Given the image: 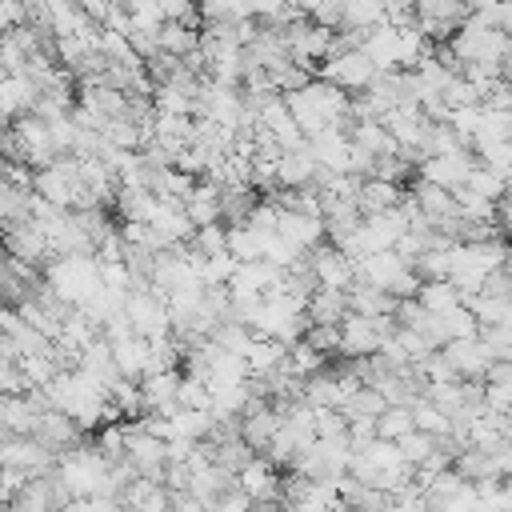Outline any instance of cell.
<instances>
[{"instance_id": "cell-1", "label": "cell", "mask_w": 512, "mask_h": 512, "mask_svg": "<svg viewBox=\"0 0 512 512\" xmlns=\"http://www.w3.org/2000/svg\"><path fill=\"white\" fill-rule=\"evenodd\" d=\"M396 332V316L392 312H376V316H364V312H344L340 320V356H368L376 352L388 336Z\"/></svg>"}, {"instance_id": "cell-2", "label": "cell", "mask_w": 512, "mask_h": 512, "mask_svg": "<svg viewBox=\"0 0 512 512\" xmlns=\"http://www.w3.org/2000/svg\"><path fill=\"white\" fill-rule=\"evenodd\" d=\"M324 68H320V76L324 80H332V84H340L344 92H360V88H368L372 84V76L380 72L368 56H364V48L356 44V48H344V52H336V56H328V60H320Z\"/></svg>"}, {"instance_id": "cell-3", "label": "cell", "mask_w": 512, "mask_h": 512, "mask_svg": "<svg viewBox=\"0 0 512 512\" xmlns=\"http://www.w3.org/2000/svg\"><path fill=\"white\" fill-rule=\"evenodd\" d=\"M440 352H444V360L456 368L460 380H484V368L496 360L492 348H488V340H484L480 332H476V336H452V340L440 344Z\"/></svg>"}, {"instance_id": "cell-4", "label": "cell", "mask_w": 512, "mask_h": 512, "mask_svg": "<svg viewBox=\"0 0 512 512\" xmlns=\"http://www.w3.org/2000/svg\"><path fill=\"white\" fill-rule=\"evenodd\" d=\"M476 164V152L472 148H448V152H436V156H424L416 164V176L420 180H432V184H444V188H456L468 180Z\"/></svg>"}, {"instance_id": "cell-5", "label": "cell", "mask_w": 512, "mask_h": 512, "mask_svg": "<svg viewBox=\"0 0 512 512\" xmlns=\"http://www.w3.org/2000/svg\"><path fill=\"white\" fill-rule=\"evenodd\" d=\"M36 80L24 72H0V120H16L36 108Z\"/></svg>"}, {"instance_id": "cell-6", "label": "cell", "mask_w": 512, "mask_h": 512, "mask_svg": "<svg viewBox=\"0 0 512 512\" xmlns=\"http://www.w3.org/2000/svg\"><path fill=\"white\" fill-rule=\"evenodd\" d=\"M276 232H280L284 240H292L300 252H308L312 244H320V240H324V216L304 212V208H280Z\"/></svg>"}, {"instance_id": "cell-7", "label": "cell", "mask_w": 512, "mask_h": 512, "mask_svg": "<svg viewBox=\"0 0 512 512\" xmlns=\"http://www.w3.org/2000/svg\"><path fill=\"white\" fill-rule=\"evenodd\" d=\"M360 48H364V56H368L376 68H400V28H396V24L380 20V24L364 28Z\"/></svg>"}, {"instance_id": "cell-8", "label": "cell", "mask_w": 512, "mask_h": 512, "mask_svg": "<svg viewBox=\"0 0 512 512\" xmlns=\"http://www.w3.org/2000/svg\"><path fill=\"white\" fill-rule=\"evenodd\" d=\"M108 348H112V364H116V372H120V376H132V380H140V376H144V368H148V340H144L140 332L112 336V340H108Z\"/></svg>"}, {"instance_id": "cell-9", "label": "cell", "mask_w": 512, "mask_h": 512, "mask_svg": "<svg viewBox=\"0 0 512 512\" xmlns=\"http://www.w3.org/2000/svg\"><path fill=\"white\" fill-rule=\"evenodd\" d=\"M200 24H192V20H160V28H156V40H160V52H168V56H188V52H196L200 48V32H196Z\"/></svg>"}, {"instance_id": "cell-10", "label": "cell", "mask_w": 512, "mask_h": 512, "mask_svg": "<svg viewBox=\"0 0 512 512\" xmlns=\"http://www.w3.org/2000/svg\"><path fill=\"white\" fill-rule=\"evenodd\" d=\"M304 312H308V320L312 324H340L344 320V312H348V292L344 288H312V296H308V304H304Z\"/></svg>"}, {"instance_id": "cell-11", "label": "cell", "mask_w": 512, "mask_h": 512, "mask_svg": "<svg viewBox=\"0 0 512 512\" xmlns=\"http://www.w3.org/2000/svg\"><path fill=\"white\" fill-rule=\"evenodd\" d=\"M400 196H404V188H400L396 180H384V176H364V180H360V192H356V204H360V212L368 216V212H380V208L400 204Z\"/></svg>"}, {"instance_id": "cell-12", "label": "cell", "mask_w": 512, "mask_h": 512, "mask_svg": "<svg viewBox=\"0 0 512 512\" xmlns=\"http://www.w3.org/2000/svg\"><path fill=\"white\" fill-rule=\"evenodd\" d=\"M416 300H420L428 312H440V308H452V304H460V292H456V284H452L448 276H440V280H420V288H416Z\"/></svg>"}, {"instance_id": "cell-13", "label": "cell", "mask_w": 512, "mask_h": 512, "mask_svg": "<svg viewBox=\"0 0 512 512\" xmlns=\"http://www.w3.org/2000/svg\"><path fill=\"white\" fill-rule=\"evenodd\" d=\"M436 440H440V436H432V432H424V428H408L404 436H396V448H400L404 464L416 468L420 460H428V456L436 452Z\"/></svg>"}, {"instance_id": "cell-14", "label": "cell", "mask_w": 512, "mask_h": 512, "mask_svg": "<svg viewBox=\"0 0 512 512\" xmlns=\"http://www.w3.org/2000/svg\"><path fill=\"white\" fill-rule=\"evenodd\" d=\"M384 20V0H344V20L340 28H372Z\"/></svg>"}, {"instance_id": "cell-15", "label": "cell", "mask_w": 512, "mask_h": 512, "mask_svg": "<svg viewBox=\"0 0 512 512\" xmlns=\"http://www.w3.org/2000/svg\"><path fill=\"white\" fill-rule=\"evenodd\" d=\"M408 428H416L408 404H388V408L376 416V436H384V440H396V436H404Z\"/></svg>"}, {"instance_id": "cell-16", "label": "cell", "mask_w": 512, "mask_h": 512, "mask_svg": "<svg viewBox=\"0 0 512 512\" xmlns=\"http://www.w3.org/2000/svg\"><path fill=\"white\" fill-rule=\"evenodd\" d=\"M472 192H480V196H488V200H500L504 196V176L496 172V168H488V164H472V172H468V180H464Z\"/></svg>"}, {"instance_id": "cell-17", "label": "cell", "mask_w": 512, "mask_h": 512, "mask_svg": "<svg viewBox=\"0 0 512 512\" xmlns=\"http://www.w3.org/2000/svg\"><path fill=\"white\" fill-rule=\"evenodd\" d=\"M496 224H500L504 240H512V200H508V196L496 200Z\"/></svg>"}, {"instance_id": "cell-18", "label": "cell", "mask_w": 512, "mask_h": 512, "mask_svg": "<svg viewBox=\"0 0 512 512\" xmlns=\"http://www.w3.org/2000/svg\"><path fill=\"white\" fill-rule=\"evenodd\" d=\"M500 80H508V84H512V52H504V56H500Z\"/></svg>"}, {"instance_id": "cell-19", "label": "cell", "mask_w": 512, "mask_h": 512, "mask_svg": "<svg viewBox=\"0 0 512 512\" xmlns=\"http://www.w3.org/2000/svg\"><path fill=\"white\" fill-rule=\"evenodd\" d=\"M464 4H468V8H476V4H480V0H464Z\"/></svg>"}]
</instances>
